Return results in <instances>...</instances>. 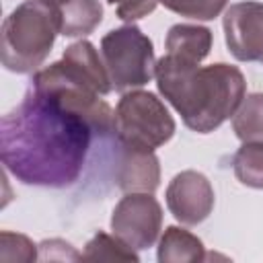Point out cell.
<instances>
[{"mask_svg": "<svg viewBox=\"0 0 263 263\" xmlns=\"http://www.w3.org/2000/svg\"><path fill=\"white\" fill-rule=\"evenodd\" d=\"M90 136L82 117L29 88L0 121V158L21 183L62 189L80 177Z\"/></svg>", "mask_w": 263, "mask_h": 263, "instance_id": "1", "label": "cell"}, {"mask_svg": "<svg viewBox=\"0 0 263 263\" xmlns=\"http://www.w3.org/2000/svg\"><path fill=\"white\" fill-rule=\"evenodd\" d=\"M154 76L160 95L197 134L218 129L236 113L247 90L242 72L224 62L199 66V62L166 53L156 62Z\"/></svg>", "mask_w": 263, "mask_h": 263, "instance_id": "2", "label": "cell"}, {"mask_svg": "<svg viewBox=\"0 0 263 263\" xmlns=\"http://www.w3.org/2000/svg\"><path fill=\"white\" fill-rule=\"evenodd\" d=\"M62 33L60 8L45 0H25L2 23V66L16 74L37 70Z\"/></svg>", "mask_w": 263, "mask_h": 263, "instance_id": "3", "label": "cell"}, {"mask_svg": "<svg viewBox=\"0 0 263 263\" xmlns=\"http://www.w3.org/2000/svg\"><path fill=\"white\" fill-rule=\"evenodd\" d=\"M29 88L82 117L90 125L92 134L107 136L115 132V111H111V107L101 99L103 95L80 80L64 60L35 72Z\"/></svg>", "mask_w": 263, "mask_h": 263, "instance_id": "4", "label": "cell"}, {"mask_svg": "<svg viewBox=\"0 0 263 263\" xmlns=\"http://www.w3.org/2000/svg\"><path fill=\"white\" fill-rule=\"evenodd\" d=\"M175 134V119L164 103L148 90L125 92L115 107V136L121 146L156 150Z\"/></svg>", "mask_w": 263, "mask_h": 263, "instance_id": "5", "label": "cell"}, {"mask_svg": "<svg viewBox=\"0 0 263 263\" xmlns=\"http://www.w3.org/2000/svg\"><path fill=\"white\" fill-rule=\"evenodd\" d=\"M101 55L111 84L119 92L140 88L156 74L152 41L136 25L109 31L101 39Z\"/></svg>", "mask_w": 263, "mask_h": 263, "instance_id": "6", "label": "cell"}, {"mask_svg": "<svg viewBox=\"0 0 263 263\" xmlns=\"http://www.w3.org/2000/svg\"><path fill=\"white\" fill-rule=\"evenodd\" d=\"M162 228V208L152 193H127L113 210L111 230L136 251L152 247Z\"/></svg>", "mask_w": 263, "mask_h": 263, "instance_id": "7", "label": "cell"}, {"mask_svg": "<svg viewBox=\"0 0 263 263\" xmlns=\"http://www.w3.org/2000/svg\"><path fill=\"white\" fill-rule=\"evenodd\" d=\"M224 37L240 62H263V2H236L224 12Z\"/></svg>", "mask_w": 263, "mask_h": 263, "instance_id": "8", "label": "cell"}, {"mask_svg": "<svg viewBox=\"0 0 263 263\" xmlns=\"http://www.w3.org/2000/svg\"><path fill=\"white\" fill-rule=\"evenodd\" d=\"M166 205L171 214L187 226L203 222L214 210V189L205 175L183 171L166 187Z\"/></svg>", "mask_w": 263, "mask_h": 263, "instance_id": "9", "label": "cell"}, {"mask_svg": "<svg viewBox=\"0 0 263 263\" xmlns=\"http://www.w3.org/2000/svg\"><path fill=\"white\" fill-rule=\"evenodd\" d=\"M160 181L158 158L152 150L121 146L117 162V185L125 193H154Z\"/></svg>", "mask_w": 263, "mask_h": 263, "instance_id": "10", "label": "cell"}, {"mask_svg": "<svg viewBox=\"0 0 263 263\" xmlns=\"http://www.w3.org/2000/svg\"><path fill=\"white\" fill-rule=\"evenodd\" d=\"M62 60L66 62V66L80 80H84L99 95L111 92L113 84H111L107 66L101 60V55H99V51L95 49L92 43H88V41H76V43H72L70 47H66Z\"/></svg>", "mask_w": 263, "mask_h": 263, "instance_id": "11", "label": "cell"}, {"mask_svg": "<svg viewBox=\"0 0 263 263\" xmlns=\"http://www.w3.org/2000/svg\"><path fill=\"white\" fill-rule=\"evenodd\" d=\"M164 45L171 55L201 62L212 49V31L201 25H173Z\"/></svg>", "mask_w": 263, "mask_h": 263, "instance_id": "12", "label": "cell"}, {"mask_svg": "<svg viewBox=\"0 0 263 263\" xmlns=\"http://www.w3.org/2000/svg\"><path fill=\"white\" fill-rule=\"evenodd\" d=\"M203 257V242L179 226H168L158 242L160 263H195Z\"/></svg>", "mask_w": 263, "mask_h": 263, "instance_id": "13", "label": "cell"}, {"mask_svg": "<svg viewBox=\"0 0 263 263\" xmlns=\"http://www.w3.org/2000/svg\"><path fill=\"white\" fill-rule=\"evenodd\" d=\"M62 14V35L66 37H80L92 33L101 18L103 6L99 0H70L60 6Z\"/></svg>", "mask_w": 263, "mask_h": 263, "instance_id": "14", "label": "cell"}, {"mask_svg": "<svg viewBox=\"0 0 263 263\" xmlns=\"http://www.w3.org/2000/svg\"><path fill=\"white\" fill-rule=\"evenodd\" d=\"M236 138L245 142H263V92L249 95L232 117Z\"/></svg>", "mask_w": 263, "mask_h": 263, "instance_id": "15", "label": "cell"}, {"mask_svg": "<svg viewBox=\"0 0 263 263\" xmlns=\"http://www.w3.org/2000/svg\"><path fill=\"white\" fill-rule=\"evenodd\" d=\"M236 179L253 189H263V142H245L232 158Z\"/></svg>", "mask_w": 263, "mask_h": 263, "instance_id": "16", "label": "cell"}, {"mask_svg": "<svg viewBox=\"0 0 263 263\" xmlns=\"http://www.w3.org/2000/svg\"><path fill=\"white\" fill-rule=\"evenodd\" d=\"M80 259H90V261H99V259H119V261H138L136 249H132L129 245H125L121 238H117L115 234L109 236L105 232H97L84 253H80Z\"/></svg>", "mask_w": 263, "mask_h": 263, "instance_id": "17", "label": "cell"}, {"mask_svg": "<svg viewBox=\"0 0 263 263\" xmlns=\"http://www.w3.org/2000/svg\"><path fill=\"white\" fill-rule=\"evenodd\" d=\"M164 8L197 21H212L216 18L228 4V0H158Z\"/></svg>", "mask_w": 263, "mask_h": 263, "instance_id": "18", "label": "cell"}, {"mask_svg": "<svg viewBox=\"0 0 263 263\" xmlns=\"http://www.w3.org/2000/svg\"><path fill=\"white\" fill-rule=\"evenodd\" d=\"M107 2L113 4L117 16L121 21H127V23L150 14L158 4V0H107Z\"/></svg>", "mask_w": 263, "mask_h": 263, "instance_id": "19", "label": "cell"}, {"mask_svg": "<svg viewBox=\"0 0 263 263\" xmlns=\"http://www.w3.org/2000/svg\"><path fill=\"white\" fill-rule=\"evenodd\" d=\"M45 2H49V4H53V6H58V8H60V6H64V4H66V2H70V0H45Z\"/></svg>", "mask_w": 263, "mask_h": 263, "instance_id": "20", "label": "cell"}]
</instances>
